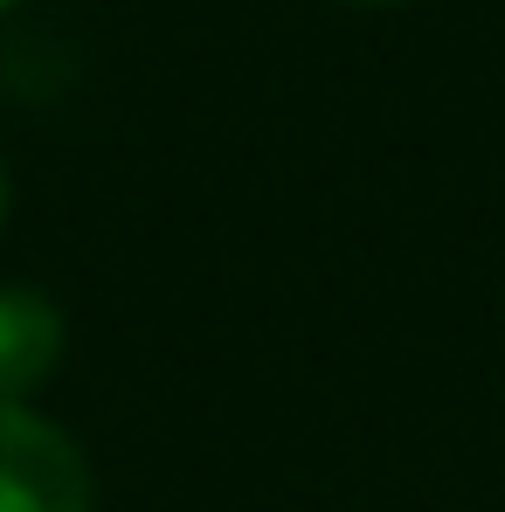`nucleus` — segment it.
I'll return each instance as SVG.
<instances>
[{
    "label": "nucleus",
    "instance_id": "nucleus-2",
    "mask_svg": "<svg viewBox=\"0 0 505 512\" xmlns=\"http://www.w3.org/2000/svg\"><path fill=\"white\" fill-rule=\"evenodd\" d=\"M63 360V312L28 291V284H0V402L35 395Z\"/></svg>",
    "mask_w": 505,
    "mask_h": 512
},
{
    "label": "nucleus",
    "instance_id": "nucleus-5",
    "mask_svg": "<svg viewBox=\"0 0 505 512\" xmlns=\"http://www.w3.org/2000/svg\"><path fill=\"white\" fill-rule=\"evenodd\" d=\"M0 7H7V0H0Z\"/></svg>",
    "mask_w": 505,
    "mask_h": 512
},
{
    "label": "nucleus",
    "instance_id": "nucleus-4",
    "mask_svg": "<svg viewBox=\"0 0 505 512\" xmlns=\"http://www.w3.org/2000/svg\"><path fill=\"white\" fill-rule=\"evenodd\" d=\"M353 7H395V0H353Z\"/></svg>",
    "mask_w": 505,
    "mask_h": 512
},
{
    "label": "nucleus",
    "instance_id": "nucleus-3",
    "mask_svg": "<svg viewBox=\"0 0 505 512\" xmlns=\"http://www.w3.org/2000/svg\"><path fill=\"white\" fill-rule=\"evenodd\" d=\"M0 215H7V173H0Z\"/></svg>",
    "mask_w": 505,
    "mask_h": 512
},
{
    "label": "nucleus",
    "instance_id": "nucleus-1",
    "mask_svg": "<svg viewBox=\"0 0 505 512\" xmlns=\"http://www.w3.org/2000/svg\"><path fill=\"white\" fill-rule=\"evenodd\" d=\"M0 512H97L84 450L28 402H0Z\"/></svg>",
    "mask_w": 505,
    "mask_h": 512
}]
</instances>
